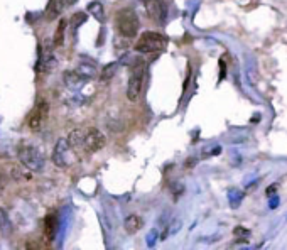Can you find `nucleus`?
Listing matches in <instances>:
<instances>
[{
	"mask_svg": "<svg viewBox=\"0 0 287 250\" xmlns=\"http://www.w3.org/2000/svg\"><path fill=\"white\" fill-rule=\"evenodd\" d=\"M115 24H117V31H119V34L124 36V37L137 36L139 27H140V21H139L137 12L132 11V9H122V11L117 12Z\"/></svg>",
	"mask_w": 287,
	"mask_h": 250,
	"instance_id": "f257e3e1",
	"label": "nucleus"
},
{
	"mask_svg": "<svg viewBox=\"0 0 287 250\" xmlns=\"http://www.w3.org/2000/svg\"><path fill=\"white\" fill-rule=\"evenodd\" d=\"M83 137H85L83 129H75V131L70 132V136H68V144H70V147L75 149V151H81V149H85Z\"/></svg>",
	"mask_w": 287,
	"mask_h": 250,
	"instance_id": "9d476101",
	"label": "nucleus"
},
{
	"mask_svg": "<svg viewBox=\"0 0 287 250\" xmlns=\"http://www.w3.org/2000/svg\"><path fill=\"white\" fill-rule=\"evenodd\" d=\"M52 49H54V44H52L49 39H46L41 44V54H39V70H41L42 73H51V71L58 66V61H56Z\"/></svg>",
	"mask_w": 287,
	"mask_h": 250,
	"instance_id": "423d86ee",
	"label": "nucleus"
},
{
	"mask_svg": "<svg viewBox=\"0 0 287 250\" xmlns=\"http://www.w3.org/2000/svg\"><path fill=\"white\" fill-rule=\"evenodd\" d=\"M65 83H66V86H70V88H80L81 85L86 83V78L85 76H81L78 71H66Z\"/></svg>",
	"mask_w": 287,
	"mask_h": 250,
	"instance_id": "f8f14e48",
	"label": "nucleus"
},
{
	"mask_svg": "<svg viewBox=\"0 0 287 250\" xmlns=\"http://www.w3.org/2000/svg\"><path fill=\"white\" fill-rule=\"evenodd\" d=\"M269 198H270V201H269V208H270V210H274L275 206L279 205V196H274V195H272V196H269Z\"/></svg>",
	"mask_w": 287,
	"mask_h": 250,
	"instance_id": "4be33fe9",
	"label": "nucleus"
},
{
	"mask_svg": "<svg viewBox=\"0 0 287 250\" xmlns=\"http://www.w3.org/2000/svg\"><path fill=\"white\" fill-rule=\"evenodd\" d=\"M144 7L152 21L157 24H164V21H166V6L160 0H144Z\"/></svg>",
	"mask_w": 287,
	"mask_h": 250,
	"instance_id": "1a4fd4ad",
	"label": "nucleus"
},
{
	"mask_svg": "<svg viewBox=\"0 0 287 250\" xmlns=\"http://www.w3.org/2000/svg\"><path fill=\"white\" fill-rule=\"evenodd\" d=\"M66 19H61L60 24H58V29H56V34H54V39H52V44L54 47H61L63 42H65V31H66Z\"/></svg>",
	"mask_w": 287,
	"mask_h": 250,
	"instance_id": "2eb2a0df",
	"label": "nucleus"
},
{
	"mask_svg": "<svg viewBox=\"0 0 287 250\" xmlns=\"http://www.w3.org/2000/svg\"><path fill=\"white\" fill-rule=\"evenodd\" d=\"M56 232H58V218H56V215H47L44 218V235H46L47 242H51V240L56 237Z\"/></svg>",
	"mask_w": 287,
	"mask_h": 250,
	"instance_id": "9b49d317",
	"label": "nucleus"
},
{
	"mask_svg": "<svg viewBox=\"0 0 287 250\" xmlns=\"http://www.w3.org/2000/svg\"><path fill=\"white\" fill-rule=\"evenodd\" d=\"M228 200H230L232 208H238V205H240L242 200H243V193H242V191H238V190H230Z\"/></svg>",
	"mask_w": 287,
	"mask_h": 250,
	"instance_id": "412c9836",
	"label": "nucleus"
},
{
	"mask_svg": "<svg viewBox=\"0 0 287 250\" xmlns=\"http://www.w3.org/2000/svg\"><path fill=\"white\" fill-rule=\"evenodd\" d=\"M76 71H78V73H80L81 76H85L86 80L95 78V76H96V70H95V66L91 65V62H81L80 68H78Z\"/></svg>",
	"mask_w": 287,
	"mask_h": 250,
	"instance_id": "a211bd4d",
	"label": "nucleus"
},
{
	"mask_svg": "<svg viewBox=\"0 0 287 250\" xmlns=\"http://www.w3.org/2000/svg\"><path fill=\"white\" fill-rule=\"evenodd\" d=\"M0 232H2V235H6V237L12 235L14 232V225L11 222V218H9V213L4 208H0Z\"/></svg>",
	"mask_w": 287,
	"mask_h": 250,
	"instance_id": "4468645a",
	"label": "nucleus"
},
{
	"mask_svg": "<svg viewBox=\"0 0 287 250\" xmlns=\"http://www.w3.org/2000/svg\"><path fill=\"white\" fill-rule=\"evenodd\" d=\"M167 46V39L159 32L154 31H145L140 34L137 39V44H135V51L142 52V54H149V52H159L164 51Z\"/></svg>",
	"mask_w": 287,
	"mask_h": 250,
	"instance_id": "7ed1b4c3",
	"label": "nucleus"
},
{
	"mask_svg": "<svg viewBox=\"0 0 287 250\" xmlns=\"http://www.w3.org/2000/svg\"><path fill=\"white\" fill-rule=\"evenodd\" d=\"M277 188H279V184H277V182H275V184L269 186V188L265 190V195H267V196H272V195H274L275 191H277Z\"/></svg>",
	"mask_w": 287,
	"mask_h": 250,
	"instance_id": "b1692460",
	"label": "nucleus"
},
{
	"mask_svg": "<svg viewBox=\"0 0 287 250\" xmlns=\"http://www.w3.org/2000/svg\"><path fill=\"white\" fill-rule=\"evenodd\" d=\"M47 115H49V103H47L46 98H39L36 107L32 108V112H31V115H29V118H27L29 129L34 131V132H37L39 129L42 127V123L46 122Z\"/></svg>",
	"mask_w": 287,
	"mask_h": 250,
	"instance_id": "39448f33",
	"label": "nucleus"
},
{
	"mask_svg": "<svg viewBox=\"0 0 287 250\" xmlns=\"http://www.w3.org/2000/svg\"><path fill=\"white\" fill-rule=\"evenodd\" d=\"M70 154H71V147L70 144H68V139H60V141L56 142L54 149H52V162H54L58 167L65 169L71 162Z\"/></svg>",
	"mask_w": 287,
	"mask_h": 250,
	"instance_id": "0eeeda50",
	"label": "nucleus"
},
{
	"mask_svg": "<svg viewBox=\"0 0 287 250\" xmlns=\"http://www.w3.org/2000/svg\"><path fill=\"white\" fill-rule=\"evenodd\" d=\"M119 66H120V62H110V65H106L103 71H101V80L108 81L110 78H113L117 70H119Z\"/></svg>",
	"mask_w": 287,
	"mask_h": 250,
	"instance_id": "6ab92c4d",
	"label": "nucleus"
},
{
	"mask_svg": "<svg viewBox=\"0 0 287 250\" xmlns=\"http://www.w3.org/2000/svg\"><path fill=\"white\" fill-rule=\"evenodd\" d=\"M144 73H145V65L142 61H135L132 73H130L129 78V86H127V98L130 102H135L140 95V90H142V83H144Z\"/></svg>",
	"mask_w": 287,
	"mask_h": 250,
	"instance_id": "20e7f679",
	"label": "nucleus"
},
{
	"mask_svg": "<svg viewBox=\"0 0 287 250\" xmlns=\"http://www.w3.org/2000/svg\"><path fill=\"white\" fill-rule=\"evenodd\" d=\"M2 190H4V186H2V181H0V195H2Z\"/></svg>",
	"mask_w": 287,
	"mask_h": 250,
	"instance_id": "a878e982",
	"label": "nucleus"
},
{
	"mask_svg": "<svg viewBox=\"0 0 287 250\" xmlns=\"http://www.w3.org/2000/svg\"><path fill=\"white\" fill-rule=\"evenodd\" d=\"M63 4H65V0H52L49 4V9H47V21H52V19H56V16H60L61 11H63Z\"/></svg>",
	"mask_w": 287,
	"mask_h": 250,
	"instance_id": "f3484780",
	"label": "nucleus"
},
{
	"mask_svg": "<svg viewBox=\"0 0 287 250\" xmlns=\"http://www.w3.org/2000/svg\"><path fill=\"white\" fill-rule=\"evenodd\" d=\"M233 233L235 235H250V230H247L243 227H237L235 230H233Z\"/></svg>",
	"mask_w": 287,
	"mask_h": 250,
	"instance_id": "5701e85b",
	"label": "nucleus"
},
{
	"mask_svg": "<svg viewBox=\"0 0 287 250\" xmlns=\"http://www.w3.org/2000/svg\"><path fill=\"white\" fill-rule=\"evenodd\" d=\"M86 22V14L85 12H76L75 16L70 19V24H71V29L73 31H76L78 27L81 26V24Z\"/></svg>",
	"mask_w": 287,
	"mask_h": 250,
	"instance_id": "aec40b11",
	"label": "nucleus"
},
{
	"mask_svg": "<svg viewBox=\"0 0 287 250\" xmlns=\"http://www.w3.org/2000/svg\"><path fill=\"white\" fill-rule=\"evenodd\" d=\"M17 157L19 161H21V164L29 171L39 172L44 169V156H42V152L39 151L36 146H32V144H22V146L19 147Z\"/></svg>",
	"mask_w": 287,
	"mask_h": 250,
	"instance_id": "f03ea898",
	"label": "nucleus"
},
{
	"mask_svg": "<svg viewBox=\"0 0 287 250\" xmlns=\"http://www.w3.org/2000/svg\"><path fill=\"white\" fill-rule=\"evenodd\" d=\"M125 225V230H127L129 233H137L140 228L144 227V222H142V218L137 215H130L127 216V220L124 222Z\"/></svg>",
	"mask_w": 287,
	"mask_h": 250,
	"instance_id": "ddd939ff",
	"label": "nucleus"
},
{
	"mask_svg": "<svg viewBox=\"0 0 287 250\" xmlns=\"http://www.w3.org/2000/svg\"><path fill=\"white\" fill-rule=\"evenodd\" d=\"M105 144H106V139L98 129H88V131H85V137H83L85 151L88 152L101 151V149L105 147Z\"/></svg>",
	"mask_w": 287,
	"mask_h": 250,
	"instance_id": "6e6552de",
	"label": "nucleus"
},
{
	"mask_svg": "<svg viewBox=\"0 0 287 250\" xmlns=\"http://www.w3.org/2000/svg\"><path fill=\"white\" fill-rule=\"evenodd\" d=\"M88 12H90L95 19H98L100 22H103V21H105L103 6H101L100 2H90V4H88Z\"/></svg>",
	"mask_w": 287,
	"mask_h": 250,
	"instance_id": "dca6fc26",
	"label": "nucleus"
},
{
	"mask_svg": "<svg viewBox=\"0 0 287 250\" xmlns=\"http://www.w3.org/2000/svg\"><path fill=\"white\" fill-rule=\"evenodd\" d=\"M76 2H78V0H65L66 6H73V4H76Z\"/></svg>",
	"mask_w": 287,
	"mask_h": 250,
	"instance_id": "393cba45",
	"label": "nucleus"
}]
</instances>
